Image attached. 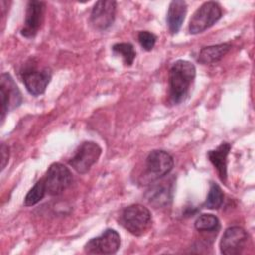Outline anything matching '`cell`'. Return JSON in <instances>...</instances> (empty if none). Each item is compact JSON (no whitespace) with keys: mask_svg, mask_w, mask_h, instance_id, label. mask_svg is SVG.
I'll list each match as a JSON object with an SVG mask.
<instances>
[{"mask_svg":"<svg viewBox=\"0 0 255 255\" xmlns=\"http://www.w3.org/2000/svg\"><path fill=\"white\" fill-rule=\"evenodd\" d=\"M45 13V3L42 1L32 0L28 2L24 26L21 35L25 38H34L39 32L43 23Z\"/></svg>","mask_w":255,"mask_h":255,"instance_id":"obj_12","label":"cell"},{"mask_svg":"<svg viewBox=\"0 0 255 255\" xmlns=\"http://www.w3.org/2000/svg\"><path fill=\"white\" fill-rule=\"evenodd\" d=\"M52 78L48 68L38 69L35 65H28L22 71V80L27 91L33 96L43 94Z\"/></svg>","mask_w":255,"mask_h":255,"instance_id":"obj_9","label":"cell"},{"mask_svg":"<svg viewBox=\"0 0 255 255\" xmlns=\"http://www.w3.org/2000/svg\"><path fill=\"white\" fill-rule=\"evenodd\" d=\"M46 186L44 178L40 179L35 183V185L28 191V193L25 196L24 199V205L25 206H32L37 204L39 201H41L46 193Z\"/></svg>","mask_w":255,"mask_h":255,"instance_id":"obj_18","label":"cell"},{"mask_svg":"<svg viewBox=\"0 0 255 255\" xmlns=\"http://www.w3.org/2000/svg\"><path fill=\"white\" fill-rule=\"evenodd\" d=\"M223 197L224 195L220 186L212 182L210 185L206 200L203 203V206L209 209H218L223 203Z\"/></svg>","mask_w":255,"mask_h":255,"instance_id":"obj_19","label":"cell"},{"mask_svg":"<svg viewBox=\"0 0 255 255\" xmlns=\"http://www.w3.org/2000/svg\"><path fill=\"white\" fill-rule=\"evenodd\" d=\"M113 52L120 55L127 66H130L135 58V50L130 43H117L113 46Z\"/></svg>","mask_w":255,"mask_h":255,"instance_id":"obj_20","label":"cell"},{"mask_svg":"<svg viewBox=\"0 0 255 255\" xmlns=\"http://www.w3.org/2000/svg\"><path fill=\"white\" fill-rule=\"evenodd\" d=\"M231 145L228 142H222L217 148L209 150L207 157L213 166L216 168L219 178L225 182L227 178V155L230 151Z\"/></svg>","mask_w":255,"mask_h":255,"instance_id":"obj_13","label":"cell"},{"mask_svg":"<svg viewBox=\"0 0 255 255\" xmlns=\"http://www.w3.org/2000/svg\"><path fill=\"white\" fill-rule=\"evenodd\" d=\"M166 183L167 181H163L155 184L146 192L147 201L156 208L167 205L172 199V186Z\"/></svg>","mask_w":255,"mask_h":255,"instance_id":"obj_15","label":"cell"},{"mask_svg":"<svg viewBox=\"0 0 255 255\" xmlns=\"http://www.w3.org/2000/svg\"><path fill=\"white\" fill-rule=\"evenodd\" d=\"M196 75L195 66L186 60L176 61L169 70V96L174 104L182 102L187 96Z\"/></svg>","mask_w":255,"mask_h":255,"instance_id":"obj_1","label":"cell"},{"mask_svg":"<svg viewBox=\"0 0 255 255\" xmlns=\"http://www.w3.org/2000/svg\"><path fill=\"white\" fill-rule=\"evenodd\" d=\"M187 11V5L183 0L171 1L168 7L166 23L169 31L172 34H176L184 21Z\"/></svg>","mask_w":255,"mask_h":255,"instance_id":"obj_14","label":"cell"},{"mask_svg":"<svg viewBox=\"0 0 255 255\" xmlns=\"http://www.w3.org/2000/svg\"><path fill=\"white\" fill-rule=\"evenodd\" d=\"M9 160V147L5 144H1V170H3Z\"/></svg>","mask_w":255,"mask_h":255,"instance_id":"obj_22","label":"cell"},{"mask_svg":"<svg viewBox=\"0 0 255 255\" xmlns=\"http://www.w3.org/2000/svg\"><path fill=\"white\" fill-rule=\"evenodd\" d=\"M230 49H231V45L229 43L203 47L199 52L197 61L203 65L216 63L219 60H221L228 53Z\"/></svg>","mask_w":255,"mask_h":255,"instance_id":"obj_16","label":"cell"},{"mask_svg":"<svg viewBox=\"0 0 255 255\" xmlns=\"http://www.w3.org/2000/svg\"><path fill=\"white\" fill-rule=\"evenodd\" d=\"M1 120L4 121L9 111L17 108L22 103V95L15 81L8 73H3L0 79Z\"/></svg>","mask_w":255,"mask_h":255,"instance_id":"obj_7","label":"cell"},{"mask_svg":"<svg viewBox=\"0 0 255 255\" xmlns=\"http://www.w3.org/2000/svg\"><path fill=\"white\" fill-rule=\"evenodd\" d=\"M172 156L164 150H152L145 159L143 182L152 183L167 175L173 168Z\"/></svg>","mask_w":255,"mask_h":255,"instance_id":"obj_3","label":"cell"},{"mask_svg":"<svg viewBox=\"0 0 255 255\" xmlns=\"http://www.w3.org/2000/svg\"><path fill=\"white\" fill-rule=\"evenodd\" d=\"M120 222L131 234L139 236L150 227L151 213L141 204H131L123 210Z\"/></svg>","mask_w":255,"mask_h":255,"instance_id":"obj_2","label":"cell"},{"mask_svg":"<svg viewBox=\"0 0 255 255\" xmlns=\"http://www.w3.org/2000/svg\"><path fill=\"white\" fill-rule=\"evenodd\" d=\"M247 240L248 234L242 227H228L220 240V252L224 255L240 254L244 249Z\"/></svg>","mask_w":255,"mask_h":255,"instance_id":"obj_10","label":"cell"},{"mask_svg":"<svg viewBox=\"0 0 255 255\" xmlns=\"http://www.w3.org/2000/svg\"><path fill=\"white\" fill-rule=\"evenodd\" d=\"M222 16V10L216 2L203 3L192 15L189 24L188 31L190 34H199L213 26Z\"/></svg>","mask_w":255,"mask_h":255,"instance_id":"obj_4","label":"cell"},{"mask_svg":"<svg viewBox=\"0 0 255 255\" xmlns=\"http://www.w3.org/2000/svg\"><path fill=\"white\" fill-rule=\"evenodd\" d=\"M195 228L198 231L204 232H217L220 228L219 219L210 213H203L198 216L195 223Z\"/></svg>","mask_w":255,"mask_h":255,"instance_id":"obj_17","label":"cell"},{"mask_svg":"<svg viewBox=\"0 0 255 255\" xmlns=\"http://www.w3.org/2000/svg\"><path fill=\"white\" fill-rule=\"evenodd\" d=\"M116 1L101 0L96 2L91 12V24L97 30L104 31L110 28L116 16Z\"/></svg>","mask_w":255,"mask_h":255,"instance_id":"obj_11","label":"cell"},{"mask_svg":"<svg viewBox=\"0 0 255 255\" xmlns=\"http://www.w3.org/2000/svg\"><path fill=\"white\" fill-rule=\"evenodd\" d=\"M121 245V237L118 231L112 228L106 229L100 236L89 240L84 250L89 254H114Z\"/></svg>","mask_w":255,"mask_h":255,"instance_id":"obj_8","label":"cell"},{"mask_svg":"<svg viewBox=\"0 0 255 255\" xmlns=\"http://www.w3.org/2000/svg\"><path fill=\"white\" fill-rule=\"evenodd\" d=\"M138 42L142 49L145 51H150L155 45L156 42V36L148 31H141L138 33Z\"/></svg>","mask_w":255,"mask_h":255,"instance_id":"obj_21","label":"cell"},{"mask_svg":"<svg viewBox=\"0 0 255 255\" xmlns=\"http://www.w3.org/2000/svg\"><path fill=\"white\" fill-rule=\"evenodd\" d=\"M73 176L70 169L60 162L50 165L44 178L46 191L50 195H59L72 183Z\"/></svg>","mask_w":255,"mask_h":255,"instance_id":"obj_6","label":"cell"},{"mask_svg":"<svg viewBox=\"0 0 255 255\" xmlns=\"http://www.w3.org/2000/svg\"><path fill=\"white\" fill-rule=\"evenodd\" d=\"M102 154L101 146L94 141H85L75 150L69 164L80 174L87 173Z\"/></svg>","mask_w":255,"mask_h":255,"instance_id":"obj_5","label":"cell"}]
</instances>
